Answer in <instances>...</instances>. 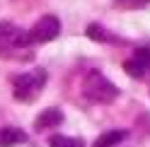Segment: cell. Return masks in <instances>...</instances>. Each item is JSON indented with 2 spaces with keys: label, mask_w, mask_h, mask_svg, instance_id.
<instances>
[{
  "label": "cell",
  "mask_w": 150,
  "mask_h": 147,
  "mask_svg": "<svg viewBox=\"0 0 150 147\" xmlns=\"http://www.w3.org/2000/svg\"><path fill=\"white\" fill-rule=\"evenodd\" d=\"M82 94H85L90 102H97V104H109L114 102L119 89L111 85V82L102 75V72L92 70L85 75V80H82Z\"/></svg>",
  "instance_id": "6da1fadb"
},
{
  "label": "cell",
  "mask_w": 150,
  "mask_h": 147,
  "mask_svg": "<svg viewBox=\"0 0 150 147\" xmlns=\"http://www.w3.org/2000/svg\"><path fill=\"white\" fill-rule=\"evenodd\" d=\"M44 85H46V72L41 68L29 70V72H22V75L12 77L15 99H20V102H32L36 94H41Z\"/></svg>",
  "instance_id": "7a4b0ae2"
},
{
  "label": "cell",
  "mask_w": 150,
  "mask_h": 147,
  "mask_svg": "<svg viewBox=\"0 0 150 147\" xmlns=\"http://www.w3.org/2000/svg\"><path fill=\"white\" fill-rule=\"evenodd\" d=\"M29 46V36H27L20 27L12 22H0V53L3 56H20V51Z\"/></svg>",
  "instance_id": "3957f363"
},
{
  "label": "cell",
  "mask_w": 150,
  "mask_h": 147,
  "mask_svg": "<svg viewBox=\"0 0 150 147\" xmlns=\"http://www.w3.org/2000/svg\"><path fill=\"white\" fill-rule=\"evenodd\" d=\"M58 34H61V20H58V17H53V15L41 17V20L34 22V27L27 32L29 43H46V41H53Z\"/></svg>",
  "instance_id": "277c9868"
},
{
  "label": "cell",
  "mask_w": 150,
  "mask_h": 147,
  "mask_svg": "<svg viewBox=\"0 0 150 147\" xmlns=\"http://www.w3.org/2000/svg\"><path fill=\"white\" fill-rule=\"evenodd\" d=\"M124 70H126V75L136 77V80L148 75L150 72V48L148 46H140V48L136 51V56L124 63Z\"/></svg>",
  "instance_id": "5b68a950"
},
{
  "label": "cell",
  "mask_w": 150,
  "mask_h": 147,
  "mask_svg": "<svg viewBox=\"0 0 150 147\" xmlns=\"http://www.w3.org/2000/svg\"><path fill=\"white\" fill-rule=\"evenodd\" d=\"M58 123H63V113H61V108H56V106L44 108V111L34 118V128L36 130H49V128L58 125Z\"/></svg>",
  "instance_id": "8992f818"
},
{
  "label": "cell",
  "mask_w": 150,
  "mask_h": 147,
  "mask_svg": "<svg viewBox=\"0 0 150 147\" xmlns=\"http://www.w3.org/2000/svg\"><path fill=\"white\" fill-rule=\"evenodd\" d=\"M29 137L22 128H15V125H5L0 128V147H12V145H22L27 142Z\"/></svg>",
  "instance_id": "52a82bcc"
},
{
  "label": "cell",
  "mask_w": 150,
  "mask_h": 147,
  "mask_svg": "<svg viewBox=\"0 0 150 147\" xmlns=\"http://www.w3.org/2000/svg\"><path fill=\"white\" fill-rule=\"evenodd\" d=\"M126 137H128L126 130H109V133H104V135H99L92 147H114V145H119V142H124Z\"/></svg>",
  "instance_id": "ba28073f"
},
{
  "label": "cell",
  "mask_w": 150,
  "mask_h": 147,
  "mask_svg": "<svg viewBox=\"0 0 150 147\" xmlns=\"http://www.w3.org/2000/svg\"><path fill=\"white\" fill-rule=\"evenodd\" d=\"M49 147H82L80 137H68V135H53L49 140Z\"/></svg>",
  "instance_id": "9c48e42d"
},
{
  "label": "cell",
  "mask_w": 150,
  "mask_h": 147,
  "mask_svg": "<svg viewBox=\"0 0 150 147\" xmlns=\"http://www.w3.org/2000/svg\"><path fill=\"white\" fill-rule=\"evenodd\" d=\"M87 36H90L92 41H116L114 36L107 34V29H104V27H99V24H90L87 27Z\"/></svg>",
  "instance_id": "30bf717a"
}]
</instances>
